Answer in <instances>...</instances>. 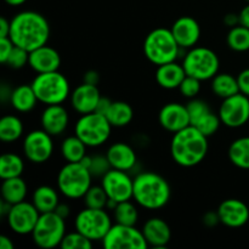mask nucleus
I'll use <instances>...</instances> for the list:
<instances>
[{"label":"nucleus","instance_id":"ea45409f","mask_svg":"<svg viewBox=\"0 0 249 249\" xmlns=\"http://www.w3.org/2000/svg\"><path fill=\"white\" fill-rule=\"evenodd\" d=\"M201 83V80L197 79V78L191 77V75H186L179 87V91L180 94H181V96H184L185 99L189 100L195 99V97L198 96L202 88Z\"/></svg>","mask_w":249,"mask_h":249},{"label":"nucleus","instance_id":"3c124183","mask_svg":"<svg viewBox=\"0 0 249 249\" xmlns=\"http://www.w3.org/2000/svg\"><path fill=\"white\" fill-rule=\"evenodd\" d=\"M10 34V21L5 17L0 18V38L9 36Z\"/></svg>","mask_w":249,"mask_h":249},{"label":"nucleus","instance_id":"f257e3e1","mask_svg":"<svg viewBox=\"0 0 249 249\" xmlns=\"http://www.w3.org/2000/svg\"><path fill=\"white\" fill-rule=\"evenodd\" d=\"M50 32L49 21L36 11H21L10 19L9 38L15 45L27 51L48 44Z\"/></svg>","mask_w":249,"mask_h":249},{"label":"nucleus","instance_id":"603ef678","mask_svg":"<svg viewBox=\"0 0 249 249\" xmlns=\"http://www.w3.org/2000/svg\"><path fill=\"white\" fill-rule=\"evenodd\" d=\"M0 249H14V243H12L11 238L5 235L0 236Z\"/></svg>","mask_w":249,"mask_h":249},{"label":"nucleus","instance_id":"8fccbe9b","mask_svg":"<svg viewBox=\"0 0 249 249\" xmlns=\"http://www.w3.org/2000/svg\"><path fill=\"white\" fill-rule=\"evenodd\" d=\"M111 104H112L111 100L107 99V97L102 96L101 100H100L99 105H97L96 111H95V112H99V113H101V114H106V112L108 111V108H109V106H111Z\"/></svg>","mask_w":249,"mask_h":249},{"label":"nucleus","instance_id":"e433bc0d","mask_svg":"<svg viewBox=\"0 0 249 249\" xmlns=\"http://www.w3.org/2000/svg\"><path fill=\"white\" fill-rule=\"evenodd\" d=\"M83 203L88 208L95 209H106L107 202H108V196L105 192L104 187L101 185H91L87 194L83 197Z\"/></svg>","mask_w":249,"mask_h":249},{"label":"nucleus","instance_id":"ddd939ff","mask_svg":"<svg viewBox=\"0 0 249 249\" xmlns=\"http://www.w3.org/2000/svg\"><path fill=\"white\" fill-rule=\"evenodd\" d=\"M221 123L231 129H237L249 122V97L242 92L224 99L218 111Z\"/></svg>","mask_w":249,"mask_h":249},{"label":"nucleus","instance_id":"dca6fc26","mask_svg":"<svg viewBox=\"0 0 249 249\" xmlns=\"http://www.w3.org/2000/svg\"><path fill=\"white\" fill-rule=\"evenodd\" d=\"M160 125L168 133H178L186 126L191 125L190 114L186 105L180 102H169L160 108L158 113Z\"/></svg>","mask_w":249,"mask_h":249},{"label":"nucleus","instance_id":"9d476101","mask_svg":"<svg viewBox=\"0 0 249 249\" xmlns=\"http://www.w3.org/2000/svg\"><path fill=\"white\" fill-rule=\"evenodd\" d=\"M66 233L65 219L58 216L55 212H49L39 215L31 236L39 248L53 249L60 247Z\"/></svg>","mask_w":249,"mask_h":249},{"label":"nucleus","instance_id":"f03ea898","mask_svg":"<svg viewBox=\"0 0 249 249\" xmlns=\"http://www.w3.org/2000/svg\"><path fill=\"white\" fill-rule=\"evenodd\" d=\"M208 138L194 125L173 134L170 156L178 165L192 168L203 162L208 153Z\"/></svg>","mask_w":249,"mask_h":249},{"label":"nucleus","instance_id":"b1692460","mask_svg":"<svg viewBox=\"0 0 249 249\" xmlns=\"http://www.w3.org/2000/svg\"><path fill=\"white\" fill-rule=\"evenodd\" d=\"M186 75L187 74L185 72L182 63L173 61V62L157 66L156 82L160 88L165 90L179 89L180 84H181Z\"/></svg>","mask_w":249,"mask_h":249},{"label":"nucleus","instance_id":"4d7b16f0","mask_svg":"<svg viewBox=\"0 0 249 249\" xmlns=\"http://www.w3.org/2000/svg\"><path fill=\"white\" fill-rule=\"evenodd\" d=\"M247 1H248V2H249V0H247Z\"/></svg>","mask_w":249,"mask_h":249},{"label":"nucleus","instance_id":"4be33fe9","mask_svg":"<svg viewBox=\"0 0 249 249\" xmlns=\"http://www.w3.org/2000/svg\"><path fill=\"white\" fill-rule=\"evenodd\" d=\"M28 66L36 74L58 71L61 67V55L56 49L45 44L36 50L29 51Z\"/></svg>","mask_w":249,"mask_h":249},{"label":"nucleus","instance_id":"1a4fd4ad","mask_svg":"<svg viewBox=\"0 0 249 249\" xmlns=\"http://www.w3.org/2000/svg\"><path fill=\"white\" fill-rule=\"evenodd\" d=\"M113 225V218L107 209L83 208L74 218V230L87 236L92 242H101Z\"/></svg>","mask_w":249,"mask_h":249},{"label":"nucleus","instance_id":"5fc2aeb1","mask_svg":"<svg viewBox=\"0 0 249 249\" xmlns=\"http://www.w3.org/2000/svg\"><path fill=\"white\" fill-rule=\"evenodd\" d=\"M10 209H11V204L5 202L4 199H1V202H0V215H1L2 218H6Z\"/></svg>","mask_w":249,"mask_h":249},{"label":"nucleus","instance_id":"5701e85b","mask_svg":"<svg viewBox=\"0 0 249 249\" xmlns=\"http://www.w3.org/2000/svg\"><path fill=\"white\" fill-rule=\"evenodd\" d=\"M107 160L113 169L130 172L138 164L135 150L126 142H114L107 148Z\"/></svg>","mask_w":249,"mask_h":249},{"label":"nucleus","instance_id":"4468645a","mask_svg":"<svg viewBox=\"0 0 249 249\" xmlns=\"http://www.w3.org/2000/svg\"><path fill=\"white\" fill-rule=\"evenodd\" d=\"M101 186L108 198L117 203L133 199L134 178L129 175V172L111 168L101 178Z\"/></svg>","mask_w":249,"mask_h":249},{"label":"nucleus","instance_id":"20e7f679","mask_svg":"<svg viewBox=\"0 0 249 249\" xmlns=\"http://www.w3.org/2000/svg\"><path fill=\"white\" fill-rule=\"evenodd\" d=\"M182 51L172 31L163 27L151 31L143 41V55L155 66L177 61Z\"/></svg>","mask_w":249,"mask_h":249},{"label":"nucleus","instance_id":"de8ad7c7","mask_svg":"<svg viewBox=\"0 0 249 249\" xmlns=\"http://www.w3.org/2000/svg\"><path fill=\"white\" fill-rule=\"evenodd\" d=\"M224 23H225L229 28L238 26V24H240V16H238V14H232V12H230V14H228L224 17Z\"/></svg>","mask_w":249,"mask_h":249},{"label":"nucleus","instance_id":"393cba45","mask_svg":"<svg viewBox=\"0 0 249 249\" xmlns=\"http://www.w3.org/2000/svg\"><path fill=\"white\" fill-rule=\"evenodd\" d=\"M38 102V97L31 84H21L12 89L10 105L16 112L28 113L33 111Z\"/></svg>","mask_w":249,"mask_h":249},{"label":"nucleus","instance_id":"f704fd0d","mask_svg":"<svg viewBox=\"0 0 249 249\" xmlns=\"http://www.w3.org/2000/svg\"><path fill=\"white\" fill-rule=\"evenodd\" d=\"M112 218H113L114 223L117 224L136 226L139 221L138 207L131 202V199L130 201L119 202L112 212Z\"/></svg>","mask_w":249,"mask_h":249},{"label":"nucleus","instance_id":"9b49d317","mask_svg":"<svg viewBox=\"0 0 249 249\" xmlns=\"http://www.w3.org/2000/svg\"><path fill=\"white\" fill-rule=\"evenodd\" d=\"M106 249H146L148 247L142 231L136 226L114 223L101 241Z\"/></svg>","mask_w":249,"mask_h":249},{"label":"nucleus","instance_id":"a878e982","mask_svg":"<svg viewBox=\"0 0 249 249\" xmlns=\"http://www.w3.org/2000/svg\"><path fill=\"white\" fill-rule=\"evenodd\" d=\"M60 191L49 185H41L33 191L32 203L40 214L53 212L60 203Z\"/></svg>","mask_w":249,"mask_h":249},{"label":"nucleus","instance_id":"6ab92c4d","mask_svg":"<svg viewBox=\"0 0 249 249\" xmlns=\"http://www.w3.org/2000/svg\"><path fill=\"white\" fill-rule=\"evenodd\" d=\"M170 31L180 48L184 50H189L196 46L201 38V26L191 16L179 17L173 23Z\"/></svg>","mask_w":249,"mask_h":249},{"label":"nucleus","instance_id":"a19ab883","mask_svg":"<svg viewBox=\"0 0 249 249\" xmlns=\"http://www.w3.org/2000/svg\"><path fill=\"white\" fill-rule=\"evenodd\" d=\"M29 62V51H27L26 49L18 48V46L15 45L14 50L10 53L9 58H7L6 65L9 67L14 68V70H21L24 66L28 65Z\"/></svg>","mask_w":249,"mask_h":249},{"label":"nucleus","instance_id":"473e14b6","mask_svg":"<svg viewBox=\"0 0 249 249\" xmlns=\"http://www.w3.org/2000/svg\"><path fill=\"white\" fill-rule=\"evenodd\" d=\"M24 172V160L19 155L7 152L0 157V178L1 180L22 177Z\"/></svg>","mask_w":249,"mask_h":249},{"label":"nucleus","instance_id":"6e6d98bb","mask_svg":"<svg viewBox=\"0 0 249 249\" xmlns=\"http://www.w3.org/2000/svg\"><path fill=\"white\" fill-rule=\"evenodd\" d=\"M5 2H6L7 5H10V6H21V5H23L24 2L27 1V0H4Z\"/></svg>","mask_w":249,"mask_h":249},{"label":"nucleus","instance_id":"49530a36","mask_svg":"<svg viewBox=\"0 0 249 249\" xmlns=\"http://www.w3.org/2000/svg\"><path fill=\"white\" fill-rule=\"evenodd\" d=\"M56 214H57L58 216H61L62 219H65V220H67L68 216L71 215V207L68 206L67 203H63V202H60L58 203V206L56 207L55 211Z\"/></svg>","mask_w":249,"mask_h":249},{"label":"nucleus","instance_id":"a211bd4d","mask_svg":"<svg viewBox=\"0 0 249 249\" xmlns=\"http://www.w3.org/2000/svg\"><path fill=\"white\" fill-rule=\"evenodd\" d=\"M101 94L97 85L88 84L83 82L77 88L72 90L70 96V102L72 108L77 112L79 116L95 112L97 108Z\"/></svg>","mask_w":249,"mask_h":249},{"label":"nucleus","instance_id":"37998d69","mask_svg":"<svg viewBox=\"0 0 249 249\" xmlns=\"http://www.w3.org/2000/svg\"><path fill=\"white\" fill-rule=\"evenodd\" d=\"M238 87H240V92L249 97V68L241 71L240 74L237 75Z\"/></svg>","mask_w":249,"mask_h":249},{"label":"nucleus","instance_id":"c9c22d12","mask_svg":"<svg viewBox=\"0 0 249 249\" xmlns=\"http://www.w3.org/2000/svg\"><path fill=\"white\" fill-rule=\"evenodd\" d=\"M226 43L232 51L246 53L249 50V28L245 26L232 27L226 36Z\"/></svg>","mask_w":249,"mask_h":249},{"label":"nucleus","instance_id":"cd10ccee","mask_svg":"<svg viewBox=\"0 0 249 249\" xmlns=\"http://www.w3.org/2000/svg\"><path fill=\"white\" fill-rule=\"evenodd\" d=\"M211 89L215 96L220 99H228L240 92L237 77L230 73L219 72L211 79Z\"/></svg>","mask_w":249,"mask_h":249},{"label":"nucleus","instance_id":"c03bdc74","mask_svg":"<svg viewBox=\"0 0 249 249\" xmlns=\"http://www.w3.org/2000/svg\"><path fill=\"white\" fill-rule=\"evenodd\" d=\"M202 223L207 226V228H214L218 224H220V219H219V214L216 211H209L204 213L202 216Z\"/></svg>","mask_w":249,"mask_h":249},{"label":"nucleus","instance_id":"2eb2a0df","mask_svg":"<svg viewBox=\"0 0 249 249\" xmlns=\"http://www.w3.org/2000/svg\"><path fill=\"white\" fill-rule=\"evenodd\" d=\"M39 215L40 213L32 202L23 201L11 206L6 221L12 232L19 236H26L33 232Z\"/></svg>","mask_w":249,"mask_h":249},{"label":"nucleus","instance_id":"a18cd8bd","mask_svg":"<svg viewBox=\"0 0 249 249\" xmlns=\"http://www.w3.org/2000/svg\"><path fill=\"white\" fill-rule=\"evenodd\" d=\"M83 82L88 83V84H91V85H97L100 82V74L94 70L88 71V72L84 73Z\"/></svg>","mask_w":249,"mask_h":249},{"label":"nucleus","instance_id":"4c0bfd02","mask_svg":"<svg viewBox=\"0 0 249 249\" xmlns=\"http://www.w3.org/2000/svg\"><path fill=\"white\" fill-rule=\"evenodd\" d=\"M80 163L85 165L91 173L92 178H102L109 169H111V164H109L107 156L95 155V156H85L84 160Z\"/></svg>","mask_w":249,"mask_h":249},{"label":"nucleus","instance_id":"423d86ee","mask_svg":"<svg viewBox=\"0 0 249 249\" xmlns=\"http://www.w3.org/2000/svg\"><path fill=\"white\" fill-rule=\"evenodd\" d=\"M92 175L83 163L67 162L58 170L56 185L63 197L80 199L92 185Z\"/></svg>","mask_w":249,"mask_h":249},{"label":"nucleus","instance_id":"72a5a7b5","mask_svg":"<svg viewBox=\"0 0 249 249\" xmlns=\"http://www.w3.org/2000/svg\"><path fill=\"white\" fill-rule=\"evenodd\" d=\"M220 117L218 113H214L213 111L209 108H207L206 111L202 112L201 114H198L197 117H195L194 119H191V125H194L195 128L198 129L203 135H206L207 138L209 136H213L214 134H216V131L219 130L221 125Z\"/></svg>","mask_w":249,"mask_h":249},{"label":"nucleus","instance_id":"c756f323","mask_svg":"<svg viewBox=\"0 0 249 249\" xmlns=\"http://www.w3.org/2000/svg\"><path fill=\"white\" fill-rule=\"evenodd\" d=\"M23 122L19 117L15 114H6L0 119V140L2 142H16L23 136Z\"/></svg>","mask_w":249,"mask_h":249},{"label":"nucleus","instance_id":"bb28decb","mask_svg":"<svg viewBox=\"0 0 249 249\" xmlns=\"http://www.w3.org/2000/svg\"><path fill=\"white\" fill-rule=\"evenodd\" d=\"M27 194H28V186H27V182L22 179V177L2 180L1 199H4L11 206L26 201Z\"/></svg>","mask_w":249,"mask_h":249},{"label":"nucleus","instance_id":"2f4dec72","mask_svg":"<svg viewBox=\"0 0 249 249\" xmlns=\"http://www.w3.org/2000/svg\"><path fill=\"white\" fill-rule=\"evenodd\" d=\"M88 146L77 135L67 136L61 143V155L66 162H82L87 156Z\"/></svg>","mask_w":249,"mask_h":249},{"label":"nucleus","instance_id":"c85d7f7f","mask_svg":"<svg viewBox=\"0 0 249 249\" xmlns=\"http://www.w3.org/2000/svg\"><path fill=\"white\" fill-rule=\"evenodd\" d=\"M105 116L113 128H124L133 121L134 109L125 101H112Z\"/></svg>","mask_w":249,"mask_h":249},{"label":"nucleus","instance_id":"6e6552de","mask_svg":"<svg viewBox=\"0 0 249 249\" xmlns=\"http://www.w3.org/2000/svg\"><path fill=\"white\" fill-rule=\"evenodd\" d=\"M181 63L187 75L197 78L201 82L211 80L218 74L220 68L219 56L206 46H194L185 51Z\"/></svg>","mask_w":249,"mask_h":249},{"label":"nucleus","instance_id":"58836bf2","mask_svg":"<svg viewBox=\"0 0 249 249\" xmlns=\"http://www.w3.org/2000/svg\"><path fill=\"white\" fill-rule=\"evenodd\" d=\"M92 243L94 242L87 236L74 230L73 232L66 233L60 247L62 249H91Z\"/></svg>","mask_w":249,"mask_h":249},{"label":"nucleus","instance_id":"39448f33","mask_svg":"<svg viewBox=\"0 0 249 249\" xmlns=\"http://www.w3.org/2000/svg\"><path fill=\"white\" fill-rule=\"evenodd\" d=\"M38 101L40 104L62 105L71 96L70 80L58 71L46 73H38L31 83Z\"/></svg>","mask_w":249,"mask_h":249},{"label":"nucleus","instance_id":"aec40b11","mask_svg":"<svg viewBox=\"0 0 249 249\" xmlns=\"http://www.w3.org/2000/svg\"><path fill=\"white\" fill-rule=\"evenodd\" d=\"M40 124L41 129L51 136H60L70 125V113L62 105H49L41 112Z\"/></svg>","mask_w":249,"mask_h":249},{"label":"nucleus","instance_id":"412c9836","mask_svg":"<svg viewBox=\"0 0 249 249\" xmlns=\"http://www.w3.org/2000/svg\"><path fill=\"white\" fill-rule=\"evenodd\" d=\"M148 247L164 248L172 240V230L167 221L158 216L147 219L141 229Z\"/></svg>","mask_w":249,"mask_h":249},{"label":"nucleus","instance_id":"7c9ffc66","mask_svg":"<svg viewBox=\"0 0 249 249\" xmlns=\"http://www.w3.org/2000/svg\"><path fill=\"white\" fill-rule=\"evenodd\" d=\"M228 157L235 167L249 170V136H242L230 143Z\"/></svg>","mask_w":249,"mask_h":249},{"label":"nucleus","instance_id":"864d4df0","mask_svg":"<svg viewBox=\"0 0 249 249\" xmlns=\"http://www.w3.org/2000/svg\"><path fill=\"white\" fill-rule=\"evenodd\" d=\"M11 92H12V89H10V88H6V85H2V87L0 88V97H1V101L5 102L6 100H9V101H10V96H11Z\"/></svg>","mask_w":249,"mask_h":249},{"label":"nucleus","instance_id":"f3484780","mask_svg":"<svg viewBox=\"0 0 249 249\" xmlns=\"http://www.w3.org/2000/svg\"><path fill=\"white\" fill-rule=\"evenodd\" d=\"M220 224L226 228L238 229L249 221V207L238 198H229L221 202L216 209Z\"/></svg>","mask_w":249,"mask_h":249},{"label":"nucleus","instance_id":"f8f14e48","mask_svg":"<svg viewBox=\"0 0 249 249\" xmlns=\"http://www.w3.org/2000/svg\"><path fill=\"white\" fill-rule=\"evenodd\" d=\"M53 136L44 129L29 131L22 142V152L27 160L33 164H43L51 158L53 153Z\"/></svg>","mask_w":249,"mask_h":249},{"label":"nucleus","instance_id":"7ed1b4c3","mask_svg":"<svg viewBox=\"0 0 249 249\" xmlns=\"http://www.w3.org/2000/svg\"><path fill=\"white\" fill-rule=\"evenodd\" d=\"M172 197L169 182L155 172H141L134 178L133 199L146 211H158L167 206Z\"/></svg>","mask_w":249,"mask_h":249},{"label":"nucleus","instance_id":"79ce46f5","mask_svg":"<svg viewBox=\"0 0 249 249\" xmlns=\"http://www.w3.org/2000/svg\"><path fill=\"white\" fill-rule=\"evenodd\" d=\"M14 48L15 44L12 43V40L9 36L0 38V62H1L2 65H6L7 58H9L10 53H12Z\"/></svg>","mask_w":249,"mask_h":249},{"label":"nucleus","instance_id":"09e8293b","mask_svg":"<svg viewBox=\"0 0 249 249\" xmlns=\"http://www.w3.org/2000/svg\"><path fill=\"white\" fill-rule=\"evenodd\" d=\"M238 16H240L241 26H245L247 27V28H249V2L246 5V6H243V9L241 10Z\"/></svg>","mask_w":249,"mask_h":249},{"label":"nucleus","instance_id":"0eeeda50","mask_svg":"<svg viewBox=\"0 0 249 249\" xmlns=\"http://www.w3.org/2000/svg\"><path fill=\"white\" fill-rule=\"evenodd\" d=\"M111 123L105 114L99 112L82 114L74 124V135H77L88 147H100L109 140L112 134Z\"/></svg>","mask_w":249,"mask_h":249}]
</instances>
